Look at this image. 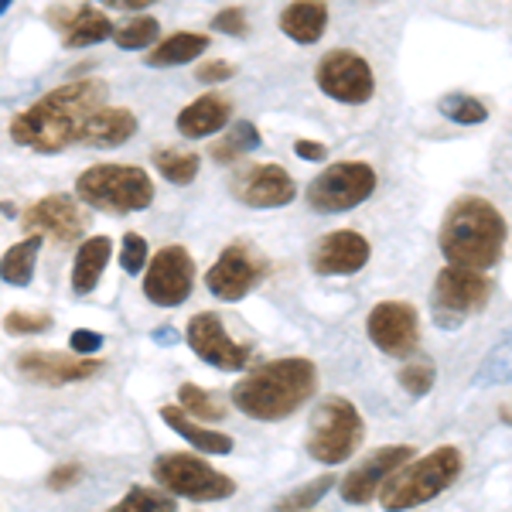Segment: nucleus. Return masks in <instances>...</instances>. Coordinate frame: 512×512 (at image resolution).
Instances as JSON below:
<instances>
[{
	"instance_id": "f257e3e1",
	"label": "nucleus",
	"mask_w": 512,
	"mask_h": 512,
	"mask_svg": "<svg viewBox=\"0 0 512 512\" xmlns=\"http://www.w3.org/2000/svg\"><path fill=\"white\" fill-rule=\"evenodd\" d=\"M103 79H72L48 89L38 103L11 120V140L38 154H59L69 144H82L89 120L103 110Z\"/></svg>"
},
{
	"instance_id": "f03ea898",
	"label": "nucleus",
	"mask_w": 512,
	"mask_h": 512,
	"mask_svg": "<svg viewBox=\"0 0 512 512\" xmlns=\"http://www.w3.org/2000/svg\"><path fill=\"white\" fill-rule=\"evenodd\" d=\"M318 393V369L304 355H291V359H270L263 366L250 369L233 386V407L239 414L253 420H284L297 414L311 396Z\"/></svg>"
},
{
	"instance_id": "7ed1b4c3",
	"label": "nucleus",
	"mask_w": 512,
	"mask_h": 512,
	"mask_svg": "<svg viewBox=\"0 0 512 512\" xmlns=\"http://www.w3.org/2000/svg\"><path fill=\"white\" fill-rule=\"evenodd\" d=\"M437 246L454 267L492 270L506 250V219L489 198L461 195L441 222Z\"/></svg>"
},
{
	"instance_id": "20e7f679",
	"label": "nucleus",
	"mask_w": 512,
	"mask_h": 512,
	"mask_svg": "<svg viewBox=\"0 0 512 512\" xmlns=\"http://www.w3.org/2000/svg\"><path fill=\"white\" fill-rule=\"evenodd\" d=\"M76 195L106 216H130L151 209L154 181L137 164H93L76 178Z\"/></svg>"
},
{
	"instance_id": "39448f33",
	"label": "nucleus",
	"mask_w": 512,
	"mask_h": 512,
	"mask_svg": "<svg viewBox=\"0 0 512 512\" xmlns=\"http://www.w3.org/2000/svg\"><path fill=\"white\" fill-rule=\"evenodd\" d=\"M461 475V451L451 444H441L431 454L417 461H407L396 475H390V482L379 492V506L386 512H407L417 509L424 502L437 499L444 489H451L454 478Z\"/></svg>"
},
{
	"instance_id": "423d86ee",
	"label": "nucleus",
	"mask_w": 512,
	"mask_h": 512,
	"mask_svg": "<svg viewBox=\"0 0 512 512\" xmlns=\"http://www.w3.org/2000/svg\"><path fill=\"white\" fill-rule=\"evenodd\" d=\"M492 297V280L485 277V270H472V267H448L437 274L434 291H431V318L437 328L451 332V328H461L468 318L478 315V311L489 304Z\"/></svg>"
},
{
	"instance_id": "0eeeda50",
	"label": "nucleus",
	"mask_w": 512,
	"mask_h": 512,
	"mask_svg": "<svg viewBox=\"0 0 512 512\" xmlns=\"http://www.w3.org/2000/svg\"><path fill=\"white\" fill-rule=\"evenodd\" d=\"M154 482L164 492H171L175 499H192V502H222L229 495H236V482L229 475L216 472L205 458L188 451H171L161 454L151 468Z\"/></svg>"
},
{
	"instance_id": "6e6552de",
	"label": "nucleus",
	"mask_w": 512,
	"mask_h": 512,
	"mask_svg": "<svg viewBox=\"0 0 512 512\" xmlns=\"http://www.w3.org/2000/svg\"><path fill=\"white\" fill-rule=\"evenodd\" d=\"M362 444V414L352 400L328 396L318 403L308 427V454L318 465H342Z\"/></svg>"
},
{
	"instance_id": "1a4fd4ad",
	"label": "nucleus",
	"mask_w": 512,
	"mask_h": 512,
	"mask_svg": "<svg viewBox=\"0 0 512 512\" xmlns=\"http://www.w3.org/2000/svg\"><path fill=\"white\" fill-rule=\"evenodd\" d=\"M376 192V171L366 161H342L325 168L321 175L308 185V205L325 216H338L349 212L355 205L369 202V195Z\"/></svg>"
},
{
	"instance_id": "9d476101",
	"label": "nucleus",
	"mask_w": 512,
	"mask_h": 512,
	"mask_svg": "<svg viewBox=\"0 0 512 512\" xmlns=\"http://www.w3.org/2000/svg\"><path fill=\"white\" fill-rule=\"evenodd\" d=\"M315 79L321 93L335 99V103L362 106L376 93L373 65L362 59L359 52H352V48H332L328 55H321Z\"/></svg>"
},
{
	"instance_id": "9b49d317",
	"label": "nucleus",
	"mask_w": 512,
	"mask_h": 512,
	"mask_svg": "<svg viewBox=\"0 0 512 512\" xmlns=\"http://www.w3.org/2000/svg\"><path fill=\"white\" fill-rule=\"evenodd\" d=\"M195 287V260L185 246H161L144 274V297L158 308H178Z\"/></svg>"
},
{
	"instance_id": "f8f14e48",
	"label": "nucleus",
	"mask_w": 512,
	"mask_h": 512,
	"mask_svg": "<svg viewBox=\"0 0 512 512\" xmlns=\"http://www.w3.org/2000/svg\"><path fill=\"white\" fill-rule=\"evenodd\" d=\"M407 461H414V444H386V448H376L338 482V495L349 506H366V502H373L383 492L390 475L400 472Z\"/></svg>"
},
{
	"instance_id": "ddd939ff",
	"label": "nucleus",
	"mask_w": 512,
	"mask_h": 512,
	"mask_svg": "<svg viewBox=\"0 0 512 512\" xmlns=\"http://www.w3.org/2000/svg\"><path fill=\"white\" fill-rule=\"evenodd\" d=\"M369 342L393 359H407L420 345V315L410 301H379L366 318Z\"/></svg>"
},
{
	"instance_id": "4468645a",
	"label": "nucleus",
	"mask_w": 512,
	"mask_h": 512,
	"mask_svg": "<svg viewBox=\"0 0 512 512\" xmlns=\"http://www.w3.org/2000/svg\"><path fill=\"white\" fill-rule=\"evenodd\" d=\"M185 342L205 366H216L222 373H236V369L250 366V349L239 345L236 338H229V332L222 328L219 315L205 311V315H195L185 328Z\"/></svg>"
},
{
	"instance_id": "2eb2a0df",
	"label": "nucleus",
	"mask_w": 512,
	"mask_h": 512,
	"mask_svg": "<svg viewBox=\"0 0 512 512\" xmlns=\"http://www.w3.org/2000/svg\"><path fill=\"white\" fill-rule=\"evenodd\" d=\"M263 274H267V267L260 263V256H256L250 246L233 243V246H226V250L219 253V260L209 267L205 287H209L212 297H219V301H243V297L263 280Z\"/></svg>"
},
{
	"instance_id": "dca6fc26",
	"label": "nucleus",
	"mask_w": 512,
	"mask_h": 512,
	"mask_svg": "<svg viewBox=\"0 0 512 512\" xmlns=\"http://www.w3.org/2000/svg\"><path fill=\"white\" fill-rule=\"evenodd\" d=\"M229 188L250 209H280V205L294 202L297 195V181L280 164H250V168H239L229 178Z\"/></svg>"
},
{
	"instance_id": "f3484780",
	"label": "nucleus",
	"mask_w": 512,
	"mask_h": 512,
	"mask_svg": "<svg viewBox=\"0 0 512 512\" xmlns=\"http://www.w3.org/2000/svg\"><path fill=\"white\" fill-rule=\"evenodd\" d=\"M21 222H24V229L55 239L59 246L76 243V239H82V233H86V212H82L76 198H69V195L38 198L21 216Z\"/></svg>"
},
{
	"instance_id": "a211bd4d",
	"label": "nucleus",
	"mask_w": 512,
	"mask_h": 512,
	"mask_svg": "<svg viewBox=\"0 0 512 512\" xmlns=\"http://www.w3.org/2000/svg\"><path fill=\"white\" fill-rule=\"evenodd\" d=\"M103 362L89 359V355H69V352H21L18 355V373L31 383L41 386H69V383H82V379H93Z\"/></svg>"
},
{
	"instance_id": "6ab92c4d",
	"label": "nucleus",
	"mask_w": 512,
	"mask_h": 512,
	"mask_svg": "<svg viewBox=\"0 0 512 512\" xmlns=\"http://www.w3.org/2000/svg\"><path fill=\"white\" fill-rule=\"evenodd\" d=\"M369 239L352 233V229H338V233L321 236L311 250V270L321 277H349L359 274L369 263Z\"/></svg>"
},
{
	"instance_id": "aec40b11",
	"label": "nucleus",
	"mask_w": 512,
	"mask_h": 512,
	"mask_svg": "<svg viewBox=\"0 0 512 512\" xmlns=\"http://www.w3.org/2000/svg\"><path fill=\"white\" fill-rule=\"evenodd\" d=\"M52 24L62 31V45L65 48H89L99 45V41L113 38L117 28H113L110 14L99 11L93 4H79V7H52Z\"/></svg>"
},
{
	"instance_id": "412c9836",
	"label": "nucleus",
	"mask_w": 512,
	"mask_h": 512,
	"mask_svg": "<svg viewBox=\"0 0 512 512\" xmlns=\"http://www.w3.org/2000/svg\"><path fill=\"white\" fill-rule=\"evenodd\" d=\"M229 120H233V99L219 96V93H205V96L192 99V103L178 113L175 127H178L181 137L202 140V137L219 134Z\"/></svg>"
},
{
	"instance_id": "4be33fe9",
	"label": "nucleus",
	"mask_w": 512,
	"mask_h": 512,
	"mask_svg": "<svg viewBox=\"0 0 512 512\" xmlns=\"http://www.w3.org/2000/svg\"><path fill=\"white\" fill-rule=\"evenodd\" d=\"M328 28L325 0H294L280 11V31L297 45H315Z\"/></svg>"
},
{
	"instance_id": "5701e85b",
	"label": "nucleus",
	"mask_w": 512,
	"mask_h": 512,
	"mask_svg": "<svg viewBox=\"0 0 512 512\" xmlns=\"http://www.w3.org/2000/svg\"><path fill=\"white\" fill-rule=\"evenodd\" d=\"M113 256V239L110 236H89L82 239L76 250V263H72V291L76 294H93L96 284L103 280V270Z\"/></svg>"
},
{
	"instance_id": "b1692460",
	"label": "nucleus",
	"mask_w": 512,
	"mask_h": 512,
	"mask_svg": "<svg viewBox=\"0 0 512 512\" xmlns=\"http://www.w3.org/2000/svg\"><path fill=\"white\" fill-rule=\"evenodd\" d=\"M137 134V117L123 106H103L93 120H89L82 144L86 147H120Z\"/></svg>"
},
{
	"instance_id": "393cba45",
	"label": "nucleus",
	"mask_w": 512,
	"mask_h": 512,
	"mask_svg": "<svg viewBox=\"0 0 512 512\" xmlns=\"http://www.w3.org/2000/svg\"><path fill=\"white\" fill-rule=\"evenodd\" d=\"M161 420H164V424H168L178 437H185V441L192 444V448L205 451V454H229V451L236 448L233 437H229V434L195 424L192 414H188L185 407H161Z\"/></svg>"
},
{
	"instance_id": "a878e982",
	"label": "nucleus",
	"mask_w": 512,
	"mask_h": 512,
	"mask_svg": "<svg viewBox=\"0 0 512 512\" xmlns=\"http://www.w3.org/2000/svg\"><path fill=\"white\" fill-rule=\"evenodd\" d=\"M209 45H212V38L198 35V31H175L171 38H161L158 45L151 48L144 65H151V69H175V65H188L195 59H202V55L209 52Z\"/></svg>"
},
{
	"instance_id": "bb28decb",
	"label": "nucleus",
	"mask_w": 512,
	"mask_h": 512,
	"mask_svg": "<svg viewBox=\"0 0 512 512\" xmlns=\"http://www.w3.org/2000/svg\"><path fill=\"white\" fill-rule=\"evenodd\" d=\"M41 239H45V236L31 233L28 239L14 243L11 250L4 253V263H0V277H4V284H11V287H28L31 284L35 267H38Z\"/></svg>"
},
{
	"instance_id": "cd10ccee",
	"label": "nucleus",
	"mask_w": 512,
	"mask_h": 512,
	"mask_svg": "<svg viewBox=\"0 0 512 512\" xmlns=\"http://www.w3.org/2000/svg\"><path fill=\"white\" fill-rule=\"evenodd\" d=\"M151 164L168 185H192L198 168H202V158L192 151H178V147H158L151 154Z\"/></svg>"
},
{
	"instance_id": "c85d7f7f",
	"label": "nucleus",
	"mask_w": 512,
	"mask_h": 512,
	"mask_svg": "<svg viewBox=\"0 0 512 512\" xmlns=\"http://www.w3.org/2000/svg\"><path fill=\"white\" fill-rule=\"evenodd\" d=\"M478 390H492V386H509L512 383V328L502 335V342L485 355L478 373L472 376Z\"/></svg>"
},
{
	"instance_id": "c756f323",
	"label": "nucleus",
	"mask_w": 512,
	"mask_h": 512,
	"mask_svg": "<svg viewBox=\"0 0 512 512\" xmlns=\"http://www.w3.org/2000/svg\"><path fill=\"white\" fill-rule=\"evenodd\" d=\"M106 512H178V502L171 492L151 489V485H134L117 506H110Z\"/></svg>"
},
{
	"instance_id": "7c9ffc66",
	"label": "nucleus",
	"mask_w": 512,
	"mask_h": 512,
	"mask_svg": "<svg viewBox=\"0 0 512 512\" xmlns=\"http://www.w3.org/2000/svg\"><path fill=\"white\" fill-rule=\"evenodd\" d=\"M260 144H263L260 130H256L250 120H236L233 130H229V134L222 137L216 147H212V158H216L219 164H229V161H236L239 154L256 151Z\"/></svg>"
},
{
	"instance_id": "2f4dec72",
	"label": "nucleus",
	"mask_w": 512,
	"mask_h": 512,
	"mask_svg": "<svg viewBox=\"0 0 512 512\" xmlns=\"http://www.w3.org/2000/svg\"><path fill=\"white\" fill-rule=\"evenodd\" d=\"M437 110H441L444 120L458 123V127H478V123L489 120V106L478 103L475 96L468 93H448L437 99Z\"/></svg>"
},
{
	"instance_id": "473e14b6",
	"label": "nucleus",
	"mask_w": 512,
	"mask_h": 512,
	"mask_svg": "<svg viewBox=\"0 0 512 512\" xmlns=\"http://www.w3.org/2000/svg\"><path fill=\"white\" fill-rule=\"evenodd\" d=\"M113 41H117V48H123V52L154 48L161 41V24H158V18H151V14H140V18L120 24Z\"/></svg>"
},
{
	"instance_id": "72a5a7b5",
	"label": "nucleus",
	"mask_w": 512,
	"mask_h": 512,
	"mask_svg": "<svg viewBox=\"0 0 512 512\" xmlns=\"http://www.w3.org/2000/svg\"><path fill=\"white\" fill-rule=\"evenodd\" d=\"M335 485V478L332 475H318L315 482H308V485H301V489H294V492H287L284 499L277 502V512H304V509H311L315 502L325 499V492Z\"/></svg>"
},
{
	"instance_id": "f704fd0d",
	"label": "nucleus",
	"mask_w": 512,
	"mask_h": 512,
	"mask_svg": "<svg viewBox=\"0 0 512 512\" xmlns=\"http://www.w3.org/2000/svg\"><path fill=\"white\" fill-rule=\"evenodd\" d=\"M434 379H437V366L427 359V355L424 359H410L407 366L400 369V386L410 396H417V400L434 390Z\"/></svg>"
},
{
	"instance_id": "c9c22d12",
	"label": "nucleus",
	"mask_w": 512,
	"mask_h": 512,
	"mask_svg": "<svg viewBox=\"0 0 512 512\" xmlns=\"http://www.w3.org/2000/svg\"><path fill=\"white\" fill-rule=\"evenodd\" d=\"M178 403L198 420H222V407L216 403V396L198 390L195 383H181L178 386Z\"/></svg>"
},
{
	"instance_id": "e433bc0d",
	"label": "nucleus",
	"mask_w": 512,
	"mask_h": 512,
	"mask_svg": "<svg viewBox=\"0 0 512 512\" xmlns=\"http://www.w3.org/2000/svg\"><path fill=\"white\" fill-rule=\"evenodd\" d=\"M120 267H123V274H130V277L144 274V270L151 267V250H147L144 236H137V233L123 236V243H120Z\"/></svg>"
},
{
	"instance_id": "4c0bfd02",
	"label": "nucleus",
	"mask_w": 512,
	"mask_h": 512,
	"mask_svg": "<svg viewBox=\"0 0 512 512\" xmlns=\"http://www.w3.org/2000/svg\"><path fill=\"white\" fill-rule=\"evenodd\" d=\"M52 328V315L45 311H7L4 318V332L11 335H41Z\"/></svg>"
},
{
	"instance_id": "58836bf2",
	"label": "nucleus",
	"mask_w": 512,
	"mask_h": 512,
	"mask_svg": "<svg viewBox=\"0 0 512 512\" xmlns=\"http://www.w3.org/2000/svg\"><path fill=\"white\" fill-rule=\"evenodd\" d=\"M212 28L222 31V35H229V38H246L250 24H246L243 7H226V11H219L216 18H212Z\"/></svg>"
},
{
	"instance_id": "ea45409f",
	"label": "nucleus",
	"mask_w": 512,
	"mask_h": 512,
	"mask_svg": "<svg viewBox=\"0 0 512 512\" xmlns=\"http://www.w3.org/2000/svg\"><path fill=\"white\" fill-rule=\"evenodd\" d=\"M236 76V65H229V62H205V65H198L195 69V79L198 82H226V79H233Z\"/></svg>"
},
{
	"instance_id": "a19ab883",
	"label": "nucleus",
	"mask_w": 512,
	"mask_h": 512,
	"mask_svg": "<svg viewBox=\"0 0 512 512\" xmlns=\"http://www.w3.org/2000/svg\"><path fill=\"white\" fill-rule=\"evenodd\" d=\"M79 478H82V468L79 465H59L52 475L45 478V485L52 492H65V489H72V485H76Z\"/></svg>"
},
{
	"instance_id": "79ce46f5",
	"label": "nucleus",
	"mask_w": 512,
	"mask_h": 512,
	"mask_svg": "<svg viewBox=\"0 0 512 512\" xmlns=\"http://www.w3.org/2000/svg\"><path fill=\"white\" fill-rule=\"evenodd\" d=\"M69 345L76 355H93L99 345H103V335L99 332H89V328H76V332L69 335Z\"/></svg>"
},
{
	"instance_id": "37998d69",
	"label": "nucleus",
	"mask_w": 512,
	"mask_h": 512,
	"mask_svg": "<svg viewBox=\"0 0 512 512\" xmlns=\"http://www.w3.org/2000/svg\"><path fill=\"white\" fill-rule=\"evenodd\" d=\"M294 154L301 161H325L328 158V147L318 144V140H294Z\"/></svg>"
},
{
	"instance_id": "c03bdc74",
	"label": "nucleus",
	"mask_w": 512,
	"mask_h": 512,
	"mask_svg": "<svg viewBox=\"0 0 512 512\" xmlns=\"http://www.w3.org/2000/svg\"><path fill=\"white\" fill-rule=\"evenodd\" d=\"M110 7H123V11H147L151 4H158V0H106Z\"/></svg>"
},
{
	"instance_id": "a18cd8bd",
	"label": "nucleus",
	"mask_w": 512,
	"mask_h": 512,
	"mask_svg": "<svg viewBox=\"0 0 512 512\" xmlns=\"http://www.w3.org/2000/svg\"><path fill=\"white\" fill-rule=\"evenodd\" d=\"M154 342H158V345H175L178 332H175V328H158V332H154Z\"/></svg>"
},
{
	"instance_id": "49530a36",
	"label": "nucleus",
	"mask_w": 512,
	"mask_h": 512,
	"mask_svg": "<svg viewBox=\"0 0 512 512\" xmlns=\"http://www.w3.org/2000/svg\"><path fill=\"white\" fill-rule=\"evenodd\" d=\"M499 417L506 420V424L512 427V407H502V410H499Z\"/></svg>"
},
{
	"instance_id": "de8ad7c7",
	"label": "nucleus",
	"mask_w": 512,
	"mask_h": 512,
	"mask_svg": "<svg viewBox=\"0 0 512 512\" xmlns=\"http://www.w3.org/2000/svg\"><path fill=\"white\" fill-rule=\"evenodd\" d=\"M0 11H11V0H0Z\"/></svg>"
}]
</instances>
